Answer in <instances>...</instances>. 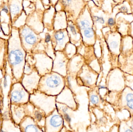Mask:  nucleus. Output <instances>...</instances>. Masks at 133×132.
<instances>
[{
  "label": "nucleus",
  "instance_id": "1",
  "mask_svg": "<svg viewBox=\"0 0 133 132\" xmlns=\"http://www.w3.org/2000/svg\"><path fill=\"white\" fill-rule=\"evenodd\" d=\"M64 86V81L61 75L56 73L50 74L40 78L38 90L49 96H56L61 94Z\"/></svg>",
  "mask_w": 133,
  "mask_h": 132
},
{
  "label": "nucleus",
  "instance_id": "2",
  "mask_svg": "<svg viewBox=\"0 0 133 132\" xmlns=\"http://www.w3.org/2000/svg\"><path fill=\"white\" fill-rule=\"evenodd\" d=\"M56 96H49L38 91L32 96V102L47 117L56 109Z\"/></svg>",
  "mask_w": 133,
  "mask_h": 132
},
{
  "label": "nucleus",
  "instance_id": "3",
  "mask_svg": "<svg viewBox=\"0 0 133 132\" xmlns=\"http://www.w3.org/2000/svg\"><path fill=\"white\" fill-rule=\"evenodd\" d=\"M116 109L122 111L126 110L129 114V117H133V90L129 87H126L121 92Z\"/></svg>",
  "mask_w": 133,
  "mask_h": 132
},
{
  "label": "nucleus",
  "instance_id": "4",
  "mask_svg": "<svg viewBox=\"0 0 133 132\" xmlns=\"http://www.w3.org/2000/svg\"><path fill=\"white\" fill-rule=\"evenodd\" d=\"M63 118L57 109L46 117L45 132H61L63 128Z\"/></svg>",
  "mask_w": 133,
  "mask_h": 132
},
{
  "label": "nucleus",
  "instance_id": "5",
  "mask_svg": "<svg viewBox=\"0 0 133 132\" xmlns=\"http://www.w3.org/2000/svg\"><path fill=\"white\" fill-rule=\"evenodd\" d=\"M56 101L66 104L72 109H75L76 104L73 97L72 95L70 90L67 89L66 91L63 90L58 96H57Z\"/></svg>",
  "mask_w": 133,
  "mask_h": 132
},
{
  "label": "nucleus",
  "instance_id": "6",
  "mask_svg": "<svg viewBox=\"0 0 133 132\" xmlns=\"http://www.w3.org/2000/svg\"><path fill=\"white\" fill-rule=\"evenodd\" d=\"M66 29H61L56 31L54 37L56 43V50H62L65 46L69 38Z\"/></svg>",
  "mask_w": 133,
  "mask_h": 132
},
{
  "label": "nucleus",
  "instance_id": "7",
  "mask_svg": "<svg viewBox=\"0 0 133 132\" xmlns=\"http://www.w3.org/2000/svg\"><path fill=\"white\" fill-rule=\"evenodd\" d=\"M22 35L24 37L25 42L29 46H32L37 42V36L29 28H24Z\"/></svg>",
  "mask_w": 133,
  "mask_h": 132
},
{
  "label": "nucleus",
  "instance_id": "8",
  "mask_svg": "<svg viewBox=\"0 0 133 132\" xmlns=\"http://www.w3.org/2000/svg\"><path fill=\"white\" fill-rule=\"evenodd\" d=\"M23 53L18 49L12 50L9 55L10 62L12 65L19 64L23 61Z\"/></svg>",
  "mask_w": 133,
  "mask_h": 132
},
{
  "label": "nucleus",
  "instance_id": "9",
  "mask_svg": "<svg viewBox=\"0 0 133 132\" xmlns=\"http://www.w3.org/2000/svg\"><path fill=\"white\" fill-rule=\"evenodd\" d=\"M58 59H56L54 62V68L57 72L61 71L65 72L66 66V60L64 56L58 57Z\"/></svg>",
  "mask_w": 133,
  "mask_h": 132
},
{
  "label": "nucleus",
  "instance_id": "10",
  "mask_svg": "<svg viewBox=\"0 0 133 132\" xmlns=\"http://www.w3.org/2000/svg\"><path fill=\"white\" fill-rule=\"evenodd\" d=\"M28 98L27 93L23 90L14 91L12 94V99L14 101L18 102L23 100H26Z\"/></svg>",
  "mask_w": 133,
  "mask_h": 132
},
{
  "label": "nucleus",
  "instance_id": "11",
  "mask_svg": "<svg viewBox=\"0 0 133 132\" xmlns=\"http://www.w3.org/2000/svg\"><path fill=\"white\" fill-rule=\"evenodd\" d=\"M29 119V122L25 126V132H44L36 125L33 120Z\"/></svg>",
  "mask_w": 133,
  "mask_h": 132
},
{
  "label": "nucleus",
  "instance_id": "12",
  "mask_svg": "<svg viewBox=\"0 0 133 132\" xmlns=\"http://www.w3.org/2000/svg\"><path fill=\"white\" fill-rule=\"evenodd\" d=\"M119 132H133L128 125L125 120L120 121L119 124Z\"/></svg>",
  "mask_w": 133,
  "mask_h": 132
},
{
  "label": "nucleus",
  "instance_id": "13",
  "mask_svg": "<svg viewBox=\"0 0 133 132\" xmlns=\"http://www.w3.org/2000/svg\"><path fill=\"white\" fill-rule=\"evenodd\" d=\"M91 22L89 19H84L79 21V27L81 30H84L91 26Z\"/></svg>",
  "mask_w": 133,
  "mask_h": 132
},
{
  "label": "nucleus",
  "instance_id": "14",
  "mask_svg": "<svg viewBox=\"0 0 133 132\" xmlns=\"http://www.w3.org/2000/svg\"><path fill=\"white\" fill-rule=\"evenodd\" d=\"M83 35L85 39H87V40H91L94 37V32L93 28L91 27H90L84 30Z\"/></svg>",
  "mask_w": 133,
  "mask_h": 132
},
{
  "label": "nucleus",
  "instance_id": "15",
  "mask_svg": "<svg viewBox=\"0 0 133 132\" xmlns=\"http://www.w3.org/2000/svg\"><path fill=\"white\" fill-rule=\"evenodd\" d=\"M90 101L92 104L97 105L100 103L101 100L99 96L97 94H93L90 96Z\"/></svg>",
  "mask_w": 133,
  "mask_h": 132
},
{
  "label": "nucleus",
  "instance_id": "16",
  "mask_svg": "<svg viewBox=\"0 0 133 132\" xmlns=\"http://www.w3.org/2000/svg\"><path fill=\"white\" fill-rule=\"evenodd\" d=\"M11 12L12 13L15 14L16 13H18L19 11V8L18 5H16L13 4L11 6Z\"/></svg>",
  "mask_w": 133,
  "mask_h": 132
},
{
  "label": "nucleus",
  "instance_id": "17",
  "mask_svg": "<svg viewBox=\"0 0 133 132\" xmlns=\"http://www.w3.org/2000/svg\"><path fill=\"white\" fill-rule=\"evenodd\" d=\"M69 28L70 29V33L73 36L76 37L77 33L76 30L75 26L72 24H70L69 26Z\"/></svg>",
  "mask_w": 133,
  "mask_h": 132
},
{
  "label": "nucleus",
  "instance_id": "18",
  "mask_svg": "<svg viewBox=\"0 0 133 132\" xmlns=\"http://www.w3.org/2000/svg\"><path fill=\"white\" fill-rule=\"evenodd\" d=\"M128 125L133 132V117H129L127 119H125Z\"/></svg>",
  "mask_w": 133,
  "mask_h": 132
},
{
  "label": "nucleus",
  "instance_id": "19",
  "mask_svg": "<svg viewBox=\"0 0 133 132\" xmlns=\"http://www.w3.org/2000/svg\"><path fill=\"white\" fill-rule=\"evenodd\" d=\"M108 132H119V124H116L113 125Z\"/></svg>",
  "mask_w": 133,
  "mask_h": 132
},
{
  "label": "nucleus",
  "instance_id": "20",
  "mask_svg": "<svg viewBox=\"0 0 133 132\" xmlns=\"http://www.w3.org/2000/svg\"><path fill=\"white\" fill-rule=\"evenodd\" d=\"M95 19L97 22L101 24H104L105 22V20L104 18L101 17H98V16H94Z\"/></svg>",
  "mask_w": 133,
  "mask_h": 132
},
{
  "label": "nucleus",
  "instance_id": "21",
  "mask_svg": "<svg viewBox=\"0 0 133 132\" xmlns=\"http://www.w3.org/2000/svg\"><path fill=\"white\" fill-rule=\"evenodd\" d=\"M108 23L109 26H113L115 23V20H114V19L112 18H110L109 19L108 21Z\"/></svg>",
  "mask_w": 133,
  "mask_h": 132
},
{
  "label": "nucleus",
  "instance_id": "22",
  "mask_svg": "<svg viewBox=\"0 0 133 132\" xmlns=\"http://www.w3.org/2000/svg\"><path fill=\"white\" fill-rule=\"evenodd\" d=\"M118 45V43L116 42H115V41L112 42L111 44H110V46H111V47L112 48V49H115V48H117Z\"/></svg>",
  "mask_w": 133,
  "mask_h": 132
},
{
  "label": "nucleus",
  "instance_id": "23",
  "mask_svg": "<svg viewBox=\"0 0 133 132\" xmlns=\"http://www.w3.org/2000/svg\"><path fill=\"white\" fill-rule=\"evenodd\" d=\"M51 39V37L50 35H49V34H47L46 36V37H45V41L46 42H50Z\"/></svg>",
  "mask_w": 133,
  "mask_h": 132
},
{
  "label": "nucleus",
  "instance_id": "24",
  "mask_svg": "<svg viewBox=\"0 0 133 132\" xmlns=\"http://www.w3.org/2000/svg\"><path fill=\"white\" fill-rule=\"evenodd\" d=\"M120 10L122 12H124V13H127L128 11V9L125 6H122L121 7Z\"/></svg>",
  "mask_w": 133,
  "mask_h": 132
},
{
  "label": "nucleus",
  "instance_id": "25",
  "mask_svg": "<svg viewBox=\"0 0 133 132\" xmlns=\"http://www.w3.org/2000/svg\"><path fill=\"white\" fill-rule=\"evenodd\" d=\"M2 11H4L5 12H6V13H8V8H7V7H6V6L4 7V8L2 9Z\"/></svg>",
  "mask_w": 133,
  "mask_h": 132
},
{
  "label": "nucleus",
  "instance_id": "26",
  "mask_svg": "<svg viewBox=\"0 0 133 132\" xmlns=\"http://www.w3.org/2000/svg\"><path fill=\"white\" fill-rule=\"evenodd\" d=\"M7 86V81L6 77H5L4 81V86L5 87H6Z\"/></svg>",
  "mask_w": 133,
  "mask_h": 132
},
{
  "label": "nucleus",
  "instance_id": "27",
  "mask_svg": "<svg viewBox=\"0 0 133 132\" xmlns=\"http://www.w3.org/2000/svg\"><path fill=\"white\" fill-rule=\"evenodd\" d=\"M26 71L27 72H29L30 71V68L29 66L26 67Z\"/></svg>",
  "mask_w": 133,
  "mask_h": 132
},
{
  "label": "nucleus",
  "instance_id": "28",
  "mask_svg": "<svg viewBox=\"0 0 133 132\" xmlns=\"http://www.w3.org/2000/svg\"><path fill=\"white\" fill-rule=\"evenodd\" d=\"M61 132H62V131H61Z\"/></svg>",
  "mask_w": 133,
  "mask_h": 132
},
{
  "label": "nucleus",
  "instance_id": "29",
  "mask_svg": "<svg viewBox=\"0 0 133 132\" xmlns=\"http://www.w3.org/2000/svg\"><path fill=\"white\" fill-rule=\"evenodd\" d=\"M1 132H5L3 131H2Z\"/></svg>",
  "mask_w": 133,
  "mask_h": 132
},
{
  "label": "nucleus",
  "instance_id": "30",
  "mask_svg": "<svg viewBox=\"0 0 133 132\" xmlns=\"http://www.w3.org/2000/svg\"></svg>",
  "mask_w": 133,
  "mask_h": 132
}]
</instances>
